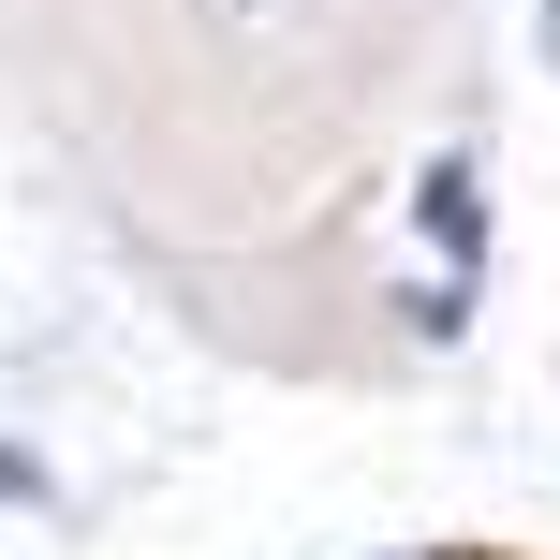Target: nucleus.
Returning <instances> with one entry per match:
<instances>
[{
    "label": "nucleus",
    "mask_w": 560,
    "mask_h": 560,
    "mask_svg": "<svg viewBox=\"0 0 560 560\" xmlns=\"http://www.w3.org/2000/svg\"><path fill=\"white\" fill-rule=\"evenodd\" d=\"M236 15H266V0H236Z\"/></svg>",
    "instance_id": "423d86ee"
},
{
    "label": "nucleus",
    "mask_w": 560,
    "mask_h": 560,
    "mask_svg": "<svg viewBox=\"0 0 560 560\" xmlns=\"http://www.w3.org/2000/svg\"><path fill=\"white\" fill-rule=\"evenodd\" d=\"M472 310H487V266H413V280H384V325L413 339V354H457Z\"/></svg>",
    "instance_id": "f03ea898"
},
{
    "label": "nucleus",
    "mask_w": 560,
    "mask_h": 560,
    "mask_svg": "<svg viewBox=\"0 0 560 560\" xmlns=\"http://www.w3.org/2000/svg\"><path fill=\"white\" fill-rule=\"evenodd\" d=\"M0 502H15V516H59V472H45V443H15V428H0Z\"/></svg>",
    "instance_id": "7ed1b4c3"
},
{
    "label": "nucleus",
    "mask_w": 560,
    "mask_h": 560,
    "mask_svg": "<svg viewBox=\"0 0 560 560\" xmlns=\"http://www.w3.org/2000/svg\"><path fill=\"white\" fill-rule=\"evenodd\" d=\"M398 236H413L428 266H487V163L472 148H428V163L398 177Z\"/></svg>",
    "instance_id": "f257e3e1"
},
{
    "label": "nucleus",
    "mask_w": 560,
    "mask_h": 560,
    "mask_svg": "<svg viewBox=\"0 0 560 560\" xmlns=\"http://www.w3.org/2000/svg\"><path fill=\"white\" fill-rule=\"evenodd\" d=\"M384 560H472V546H384Z\"/></svg>",
    "instance_id": "39448f33"
},
{
    "label": "nucleus",
    "mask_w": 560,
    "mask_h": 560,
    "mask_svg": "<svg viewBox=\"0 0 560 560\" xmlns=\"http://www.w3.org/2000/svg\"><path fill=\"white\" fill-rule=\"evenodd\" d=\"M532 74L560 89V0H532Z\"/></svg>",
    "instance_id": "20e7f679"
}]
</instances>
